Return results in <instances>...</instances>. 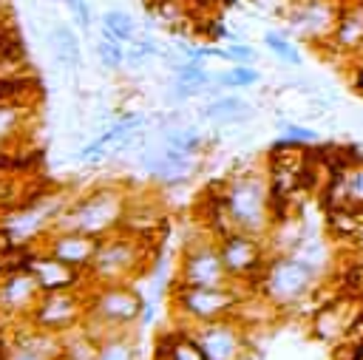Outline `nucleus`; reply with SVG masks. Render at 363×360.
Here are the masks:
<instances>
[{"instance_id":"obj_34","label":"nucleus","mask_w":363,"mask_h":360,"mask_svg":"<svg viewBox=\"0 0 363 360\" xmlns=\"http://www.w3.org/2000/svg\"><path fill=\"white\" fill-rule=\"evenodd\" d=\"M159 17H162L167 26H179V23H182L179 0H162V3H159Z\"/></svg>"},{"instance_id":"obj_36","label":"nucleus","mask_w":363,"mask_h":360,"mask_svg":"<svg viewBox=\"0 0 363 360\" xmlns=\"http://www.w3.org/2000/svg\"><path fill=\"white\" fill-rule=\"evenodd\" d=\"M130 45H136L145 57H162V48H159V45H156V40H153V37H147V34H136V40H133Z\"/></svg>"},{"instance_id":"obj_23","label":"nucleus","mask_w":363,"mask_h":360,"mask_svg":"<svg viewBox=\"0 0 363 360\" xmlns=\"http://www.w3.org/2000/svg\"><path fill=\"white\" fill-rule=\"evenodd\" d=\"M352 320H354V317H349V315L343 312V306H340V303H332V306H326V309H320V312H318V317H315L312 329H315V334H318L320 340H326V343H329V340L343 337V334L349 332Z\"/></svg>"},{"instance_id":"obj_22","label":"nucleus","mask_w":363,"mask_h":360,"mask_svg":"<svg viewBox=\"0 0 363 360\" xmlns=\"http://www.w3.org/2000/svg\"><path fill=\"white\" fill-rule=\"evenodd\" d=\"M292 255H298L303 264H309L320 278H323L326 269L332 266V249H329L326 238H323L320 232H312V230L303 232V238H301V244L292 249Z\"/></svg>"},{"instance_id":"obj_5","label":"nucleus","mask_w":363,"mask_h":360,"mask_svg":"<svg viewBox=\"0 0 363 360\" xmlns=\"http://www.w3.org/2000/svg\"><path fill=\"white\" fill-rule=\"evenodd\" d=\"M71 201L74 196L68 190H51V193L34 196L31 201L0 213V230L6 232L14 249H28L34 244H43V238L51 232L54 221L65 213Z\"/></svg>"},{"instance_id":"obj_8","label":"nucleus","mask_w":363,"mask_h":360,"mask_svg":"<svg viewBox=\"0 0 363 360\" xmlns=\"http://www.w3.org/2000/svg\"><path fill=\"white\" fill-rule=\"evenodd\" d=\"M88 315L99 317L111 329L133 332L145 315V298L130 283H96L85 289Z\"/></svg>"},{"instance_id":"obj_9","label":"nucleus","mask_w":363,"mask_h":360,"mask_svg":"<svg viewBox=\"0 0 363 360\" xmlns=\"http://www.w3.org/2000/svg\"><path fill=\"white\" fill-rule=\"evenodd\" d=\"M218 249H221V258H224L230 278L241 286L255 289V281L261 278V272L272 255L267 247V238L233 230L224 238H218Z\"/></svg>"},{"instance_id":"obj_40","label":"nucleus","mask_w":363,"mask_h":360,"mask_svg":"<svg viewBox=\"0 0 363 360\" xmlns=\"http://www.w3.org/2000/svg\"><path fill=\"white\" fill-rule=\"evenodd\" d=\"M65 6H68V11H71V14H74V9H77V6H79V0H65Z\"/></svg>"},{"instance_id":"obj_6","label":"nucleus","mask_w":363,"mask_h":360,"mask_svg":"<svg viewBox=\"0 0 363 360\" xmlns=\"http://www.w3.org/2000/svg\"><path fill=\"white\" fill-rule=\"evenodd\" d=\"M147 249L150 244L116 230L105 238H99V249L94 264L88 266V286L96 283H130V278L139 275V269L147 264Z\"/></svg>"},{"instance_id":"obj_28","label":"nucleus","mask_w":363,"mask_h":360,"mask_svg":"<svg viewBox=\"0 0 363 360\" xmlns=\"http://www.w3.org/2000/svg\"><path fill=\"white\" fill-rule=\"evenodd\" d=\"M258 82H261V74L252 65H233V68L213 77V85H218L224 91H244V88H252Z\"/></svg>"},{"instance_id":"obj_13","label":"nucleus","mask_w":363,"mask_h":360,"mask_svg":"<svg viewBox=\"0 0 363 360\" xmlns=\"http://www.w3.org/2000/svg\"><path fill=\"white\" fill-rule=\"evenodd\" d=\"M190 334L204 351V360H241L247 349V329L235 317L190 326Z\"/></svg>"},{"instance_id":"obj_10","label":"nucleus","mask_w":363,"mask_h":360,"mask_svg":"<svg viewBox=\"0 0 363 360\" xmlns=\"http://www.w3.org/2000/svg\"><path fill=\"white\" fill-rule=\"evenodd\" d=\"M85 289H88V286H85ZM85 289L43 292L26 320H31L34 326H40V329H45V332H54V334H65V332L82 326V320H85V315H88Z\"/></svg>"},{"instance_id":"obj_24","label":"nucleus","mask_w":363,"mask_h":360,"mask_svg":"<svg viewBox=\"0 0 363 360\" xmlns=\"http://www.w3.org/2000/svg\"><path fill=\"white\" fill-rule=\"evenodd\" d=\"M62 337V351H60V360H96V351H99V343L82 329H71Z\"/></svg>"},{"instance_id":"obj_2","label":"nucleus","mask_w":363,"mask_h":360,"mask_svg":"<svg viewBox=\"0 0 363 360\" xmlns=\"http://www.w3.org/2000/svg\"><path fill=\"white\" fill-rule=\"evenodd\" d=\"M130 193L122 184H96L65 207L51 230H74L94 238H105L122 227Z\"/></svg>"},{"instance_id":"obj_39","label":"nucleus","mask_w":363,"mask_h":360,"mask_svg":"<svg viewBox=\"0 0 363 360\" xmlns=\"http://www.w3.org/2000/svg\"><path fill=\"white\" fill-rule=\"evenodd\" d=\"M354 247L363 252V221H360V230H357V235H354Z\"/></svg>"},{"instance_id":"obj_32","label":"nucleus","mask_w":363,"mask_h":360,"mask_svg":"<svg viewBox=\"0 0 363 360\" xmlns=\"http://www.w3.org/2000/svg\"><path fill=\"white\" fill-rule=\"evenodd\" d=\"M275 130L281 133V139H289L295 145H315L320 139V133L315 128H306V125H298V122H289V119H278Z\"/></svg>"},{"instance_id":"obj_26","label":"nucleus","mask_w":363,"mask_h":360,"mask_svg":"<svg viewBox=\"0 0 363 360\" xmlns=\"http://www.w3.org/2000/svg\"><path fill=\"white\" fill-rule=\"evenodd\" d=\"M360 221H363V213L354 210V207H332L329 210V218H326V227L335 238H349L354 241L357 230H360Z\"/></svg>"},{"instance_id":"obj_17","label":"nucleus","mask_w":363,"mask_h":360,"mask_svg":"<svg viewBox=\"0 0 363 360\" xmlns=\"http://www.w3.org/2000/svg\"><path fill=\"white\" fill-rule=\"evenodd\" d=\"M332 207H354V210L363 213V162L349 164L335 176L329 210Z\"/></svg>"},{"instance_id":"obj_38","label":"nucleus","mask_w":363,"mask_h":360,"mask_svg":"<svg viewBox=\"0 0 363 360\" xmlns=\"http://www.w3.org/2000/svg\"><path fill=\"white\" fill-rule=\"evenodd\" d=\"M354 88L363 94V57H360V62H357V71H354Z\"/></svg>"},{"instance_id":"obj_25","label":"nucleus","mask_w":363,"mask_h":360,"mask_svg":"<svg viewBox=\"0 0 363 360\" xmlns=\"http://www.w3.org/2000/svg\"><path fill=\"white\" fill-rule=\"evenodd\" d=\"M96 360H142L139 346L133 340V332H119V334L99 340Z\"/></svg>"},{"instance_id":"obj_12","label":"nucleus","mask_w":363,"mask_h":360,"mask_svg":"<svg viewBox=\"0 0 363 360\" xmlns=\"http://www.w3.org/2000/svg\"><path fill=\"white\" fill-rule=\"evenodd\" d=\"M31 275L34 281L40 283L43 292H60V289H85L88 286V275L82 269H74L68 266L65 261L54 258L48 249H43L40 244L37 247H28L23 249V261H20Z\"/></svg>"},{"instance_id":"obj_20","label":"nucleus","mask_w":363,"mask_h":360,"mask_svg":"<svg viewBox=\"0 0 363 360\" xmlns=\"http://www.w3.org/2000/svg\"><path fill=\"white\" fill-rule=\"evenodd\" d=\"M51 43H54V62L62 65V71H77L82 68V54H79V37L74 34V28L68 23H54L51 31Z\"/></svg>"},{"instance_id":"obj_27","label":"nucleus","mask_w":363,"mask_h":360,"mask_svg":"<svg viewBox=\"0 0 363 360\" xmlns=\"http://www.w3.org/2000/svg\"><path fill=\"white\" fill-rule=\"evenodd\" d=\"M102 34L119 40L122 45H130L139 31H136V23H133L130 14H125V11H119V9H108V11L102 14Z\"/></svg>"},{"instance_id":"obj_37","label":"nucleus","mask_w":363,"mask_h":360,"mask_svg":"<svg viewBox=\"0 0 363 360\" xmlns=\"http://www.w3.org/2000/svg\"><path fill=\"white\" fill-rule=\"evenodd\" d=\"M6 201H9V181H6V179H0V213H6V210H9V204H6Z\"/></svg>"},{"instance_id":"obj_19","label":"nucleus","mask_w":363,"mask_h":360,"mask_svg":"<svg viewBox=\"0 0 363 360\" xmlns=\"http://www.w3.org/2000/svg\"><path fill=\"white\" fill-rule=\"evenodd\" d=\"M156 360H204V351L187 326H173L167 334L159 337Z\"/></svg>"},{"instance_id":"obj_18","label":"nucleus","mask_w":363,"mask_h":360,"mask_svg":"<svg viewBox=\"0 0 363 360\" xmlns=\"http://www.w3.org/2000/svg\"><path fill=\"white\" fill-rule=\"evenodd\" d=\"M332 45L340 54H357L363 51V3H354L352 9H346L337 20L335 34L329 37Z\"/></svg>"},{"instance_id":"obj_1","label":"nucleus","mask_w":363,"mask_h":360,"mask_svg":"<svg viewBox=\"0 0 363 360\" xmlns=\"http://www.w3.org/2000/svg\"><path fill=\"white\" fill-rule=\"evenodd\" d=\"M272 198L275 196L269 187V176L255 167L233 173L218 196L233 227L241 232H250V235H261V238H267V232L275 221Z\"/></svg>"},{"instance_id":"obj_31","label":"nucleus","mask_w":363,"mask_h":360,"mask_svg":"<svg viewBox=\"0 0 363 360\" xmlns=\"http://www.w3.org/2000/svg\"><path fill=\"white\" fill-rule=\"evenodd\" d=\"M94 51H96L99 62H102L105 68H111V71H119V68L125 65V45H122L119 40L102 34V31H99V40H96Z\"/></svg>"},{"instance_id":"obj_15","label":"nucleus","mask_w":363,"mask_h":360,"mask_svg":"<svg viewBox=\"0 0 363 360\" xmlns=\"http://www.w3.org/2000/svg\"><path fill=\"white\" fill-rule=\"evenodd\" d=\"M40 247L48 249L54 258L65 261L68 266L88 272V266H91L94 258H96L99 238L85 235V232H74V230H51V232L43 238Z\"/></svg>"},{"instance_id":"obj_30","label":"nucleus","mask_w":363,"mask_h":360,"mask_svg":"<svg viewBox=\"0 0 363 360\" xmlns=\"http://www.w3.org/2000/svg\"><path fill=\"white\" fill-rule=\"evenodd\" d=\"M264 45L284 62V65H303V54L298 51V45L284 34V31H264Z\"/></svg>"},{"instance_id":"obj_4","label":"nucleus","mask_w":363,"mask_h":360,"mask_svg":"<svg viewBox=\"0 0 363 360\" xmlns=\"http://www.w3.org/2000/svg\"><path fill=\"white\" fill-rule=\"evenodd\" d=\"M318 283H320V275L309 264H303L298 255L286 252V255H269L261 278L255 281V289L278 312H286L309 300Z\"/></svg>"},{"instance_id":"obj_11","label":"nucleus","mask_w":363,"mask_h":360,"mask_svg":"<svg viewBox=\"0 0 363 360\" xmlns=\"http://www.w3.org/2000/svg\"><path fill=\"white\" fill-rule=\"evenodd\" d=\"M340 9L335 0H292L289 9L284 11V34L289 40L301 43H320L329 40L337 28Z\"/></svg>"},{"instance_id":"obj_21","label":"nucleus","mask_w":363,"mask_h":360,"mask_svg":"<svg viewBox=\"0 0 363 360\" xmlns=\"http://www.w3.org/2000/svg\"><path fill=\"white\" fill-rule=\"evenodd\" d=\"M31 119V102H0V147L17 142Z\"/></svg>"},{"instance_id":"obj_16","label":"nucleus","mask_w":363,"mask_h":360,"mask_svg":"<svg viewBox=\"0 0 363 360\" xmlns=\"http://www.w3.org/2000/svg\"><path fill=\"white\" fill-rule=\"evenodd\" d=\"M119 230L153 244V238L164 230V210L159 207V201H147V198H133L130 196Z\"/></svg>"},{"instance_id":"obj_3","label":"nucleus","mask_w":363,"mask_h":360,"mask_svg":"<svg viewBox=\"0 0 363 360\" xmlns=\"http://www.w3.org/2000/svg\"><path fill=\"white\" fill-rule=\"evenodd\" d=\"M252 292L250 286L230 283V286H187L173 283L170 289V312L176 326H201L213 320L233 317L241 298Z\"/></svg>"},{"instance_id":"obj_35","label":"nucleus","mask_w":363,"mask_h":360,"mask_svg":"<svg viewBox=\"0 0 363 360\" xmlns=\"http://www.w3.org/2000/svg\"><path fill=\"white\" fill-rule=\"evenodd\" d=\"M3 360H45V357L31 351V349H26V346H20V343H9L6 351H3Z\"/></svg>"},{"instance_id":"obj_33","label":"nucleus","mask_w":363,"mask_h":360,"mask_svg":"<svg viewBox=\"0 0 363 360\" xmlns=\"http://www.w3.org/2000/svg\"><path fill=\"white\" fill-rule=\"evenodd\" d=\"M227 54H230V62L233 65H252L255 62V48L252 45H247V43H233V45H227Z\"/></svg>"},{"instance_id":"obj_29","label":"nucleus","mask_w":363,"mask_h":360,"mask_svg":"<svg viewBox=\"0 0 363 360\" xmlns=\"http://www.w3.org/2000/svg\"><path fill=\"white\" fill-rule=\"evenodd\" d=\"M241 111H252V105L244 102L241 96L221 94V96H213L210 102H204V105L199 108V119H204V122H216V119L224 116V113H241Z\"/></svg>"},{"instance_id":"obj_14","label":"nucleus","mask_w":363,"mask_h":360,"mask_svg":"<svg viewBox=\"0 0 363 360\" xmlns=\"http://www.w3.org/2000/svg\"><path fill=\"white\" fill-rule=\"evenodd\" d=\"M40 295H43L40 283L34 281V275L23 264L9 266L0 275V315L26 320Z\"/></svg>"},{"instance_id":"obj_7","label":"nucleus","mask_w":363,"mask_h":360,"mask_svg":"<svg viewBox=\"0 0 363 360\" xmlns=\"http://www.w3.org/2000/svg\"><path fill=\"white\" fill-rule=\"evenodd\" d=\"M176 283L187 286H230L235 283L224 266L218 238L210 230H199V235H190L179 252L176 266Z\"/></svg>"}]
</instances>
